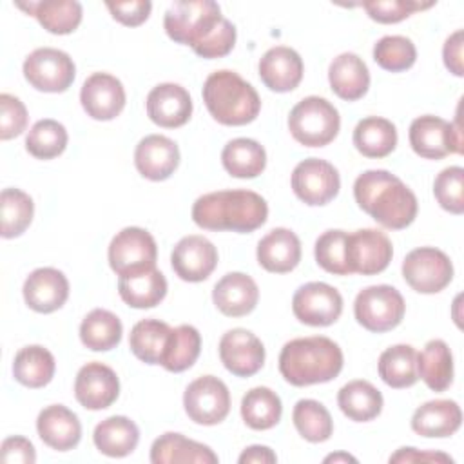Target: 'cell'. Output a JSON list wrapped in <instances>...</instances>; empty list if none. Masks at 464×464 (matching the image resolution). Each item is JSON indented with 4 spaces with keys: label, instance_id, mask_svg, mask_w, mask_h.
Instances as JSON below:
<instances>
[{
    "label": "cell",
    "instance_id": "1",
    "mask_svg": "<svg viewBox=\"0 0 464 464\" xmlns=\"http://www.w3.org/2000/svg\"><path fill=\"white\" fill-rule=\"evenodd\" d=\"M163 27L170 40L190 45L201 58L227 56L236 44V27L221 14L212 0H178L163 16Z\"/></svg>",
    "mask_w": 464,
    "mask_h": 464
},
{
    "label": "cell",
    "instance_id": "2",
    "mask_svg": "<svg viewBox=\"0 0 464 464\" xmlns=\"http://www.w3.org/2000/svg\"><path fill=\"white\" fill-rule=\"evenodd\" d=\"M353 198L361 210L390 230H402L417 218V198L395 174L372 169L357 176Z\"/></svg>",
    "mask_w": 464,
    "mask_h": 464
},
{
    "label": "cell",
    "instance_id": "3",
    "mask_svg": "<svg viewBox=\"0 0 464 464\" xmlns=\"http://www.w3.org/2000/svg\"><path fill=\"white\" fill-rule=\"evenodd\" d=\"M266 218L268 205L265 198L246 188L208 192L192 205V219L205 230L248 234L265 225Z\"/></svg>",
    "mask_w": 464,
    "mask_h": 464
},
{
    "label": "cell",
    "instance_id": "4",
    "mask_svg": "<svg viewBox=\"0 0 464 464\" xmlns=\"http://www.w3.org/2000/svg\"><path fill=\"white\" fill-rule=\"evenodd\" d=\"M343 364V350L324 335L292 339L279 353V372L292 386L328 382L341 373Z\"/></svg>",
    "mask_w": 464,
    "mask_h": 464
},
{
    "label": "cell",
    "instance_id": "5",
    "mask_svg": "<svg viewBox=\"0 0 464 464\" xmlns=\"http://www.w3.org/2000/svg\"><path fill=\"white\" fill-rule=\"evenodd\" d=\"M201 94L207 111L221 125L239 127L252 123L261 111L257 91L237 72L228 69L208 74Z\"/></svg>",
    "mask_w": 464,
    "mask_h": 464
},
{
    "label": "cell",
    "instance_id": "6",
    "mask_svg": "<svg viewBox=\"0 0 464 464\" xmlns=\"http://www.w3.org/2000/svg\"><path fill=\"white\" fill-rule=\"evenodd\" d=\"M341 129L339 111L326 98L306 96L288 114V130L304 147H324Z\"/></svg>",
    "mask_w": 464,
    "mask_h": 464
},
{
    "label": "cell",
    "instance_id": "7",
    "mask_svg": "<svg viewBox=\"0 0 464 464\" xmlns=\"http://www.w3.org/2000/svg\"><path fill=\"white\" fill-rule=\"evenodd\" d=\"M406 303L401 292L390 285H372L362 288L353 303L357 323L373 334L397 328L404 317Z\"/></svg>",
    "mask_w": 464,
    "mask_h": 464
},
{
    "label": "cell",
    "instance_id": "8",
    "mask_svg": "<svg viewBox=\"0 0 464 464\" xmlns=\"http://www.w3.org/2000/svg\"><path fill=\"white\" fill-rule=\"evenodd\" d=\"M24 76L36 91L63 92L72 85L76 67L65 51L38 47L24 60Z\"/></svg>",
    "mask_w": 464,
    "mask_h": 464
},
{
    "label": "cell",
    "instance_id": "9",
    "mask_svg": "<svg viewBox=\"0 0 464 464\" xmlns=\"http://www.w3.org/2000/svg\"><path fill=\"white\" fill-rule=\"evenodd\" d=\"M107 257L116 276H127L154 268L158 246L149 230L140 227H125L112 237Z\"/></svg>",
    "mask_w": 464,
    "mask_h": 464
},
{
    "label": "cell",
    "instance_id": "10",
    "mask_svg": "<svg viewBox=\"0 0 464 464\" xmlns=\"http://www.w3.org/2000/svg\"><path fill=\"white\" fill-rule=\"evenodd\" d=\"M404 281L419 294H437L453 279L451 259L435 246H419L402 261Z\"/></svg>",
    "mask_w": 464,
    "mask_h": 464
},
{
    "label": "cell",
    "instance_id": "11",
    "mask_svg": "<svg viewBox=\"0 0 464 464\" xmlns=\"http://www.w3.org/2000/svg\"><path fill=\"white\" fill-rule=\"evenodd\" d=\"M410 145L424 160H442L448 154H462V136L459 123H450L439 116L424 114L410 125Z\"/></svg>",
    "mask_w": 464,
    "mask_h": 464
},
{
    "label": "cell",
    "instance_id": "12",
    "mask_svg": "<svg viewBox=\"0 0 464 464\" xmlns=\"http://www.w3.org/2000/svg\"><path fill=\"white\" fill-rule=\"evenodd\" d=\"M183 408L196 424H219L230 411V392L227 384L214 375L198 377L183 393Z\"/></svg>",
    "mask_w": 464,
    "mask_h": 464
},
{
    "label": "cell",
    "instance_id": "13",
    "mask_svg": "<svg viewBox=\"0 0 464 464\" xmlns=\"http://www.w3.org/2000/svg\"><path fill=\"white\" fill-rule=\"evenodd\" d=\"M294 194L310 207H321L330 203L341 188V178L337 169L321 158H306L292 170Z\"/></svg>",
    "mask_w": 464,
    "mask_h": 464
},
{
    "label": "cell",
    "instance_id": "14",
    "mask_svg": "<svg viewBox=\"0 0 464 464\" xmlns=\"http://www.w3.org/2000/svg\"><path fill=\"white\" fill-rule=\"evenodd\" d=\"M292 312L308 326H330L343 314V297L328 283L312 281L301 285L292 297Z\"/></svg>",
    "mask_w": 464,
    "mask_h": 464
},
{
    "label": "cell",
    "instance_id": "15",
    "mask_svg": "<svg viewBox=\"0 0 464 464\" xmlns=\"http://www.w3.org/2000/svg\"><path fill=\"white\" fill-rule=\"evenodd\" d=\"M346 257L350 274L375 276L388 268L393 257V246L382 230L361 228L348 234Z\"/></svg>",
    "mask_w": 464,
    "mask_h": 464
},
{
    "label": "cell",
    "instance_id": "16",
    "mask_svg": "<svg viewBox=\"0 0 464 464\" xmlns=\"http://www.w3.org/2000/svg\"><path fill=\"white\" fill-rule=\"evenodd\" d=\"M219 359L236 377H252L265 364V346L246 328H232L219 339Z\"/></svg>",
    "mask_w": 464,
    "mask_h": 464
},
{
    "label": "cell",
    "instance_id": "17",
    "mask_svg": "<svg viewBox=\"0 0 464 464\" xmlns=\"http://www.w3.org/2000/svg\"><path fill=\"white\" fill-rule=\"evenodd\" d=\"M170 265L176 276L187 283L205 281L218 265V248L205 236H185L174 245Z\"/></svg>",
    "mask_w": 464,
    "mask_h": 464
},
{
    "label": "cell",
    "instance_id": "18",
    "mask_svg": "<svg viewBox=\"0 0 464 464\" xmlns=\"http://www.w3.org/2000/svg\"><path fill=\"white\" fill-rule=\"evenodd\" d=\"M120 395L116 372L98 361L83 364L74 379V397L85 410H105Z\"/></svg>",
    "mask_w": 464,
    "mask_h": 464
},
{
    "label": "cell",
    "instance_id": "19",
    "mask_svg": "<svg viewBox=\"0 0 464 464\" xmlns=\"http://www.w3.org/2000/svg\"><path fill=\"white\" fill-rule=\"evenodd\" d=\"M80 102L87 116L92 120H114L125 107L123 83L109 72H94L83 82Z\"/></svg>",
    "mask_w": 464,
    "mask_h": 464
},
{
    "label": "cell",
    "instance_id": "20",
    "mask_svg": "<svg viewBox=\"0 0 464 464\" xmlns=\"http://www.w3.org/2000/svg\"><path fill=\"white\" fill-rule=\"evenodd\" d=\"M147 116L163 129L185 125L192 116V98L179 83H160L147 94Z\"/></svg>",
    "mask_w": 464,
    "mask_h": 464
},
{
    "label": "cell",
    "instance_id": "21",
    "mask_svg": "<svg viewBox=\"0 0 464 464\" xmlns=\"http://www.w3.org/2000/svg\"><path fill=\"white\" fill-rule=\"evenodd\" d=\"M24 301L38 314H51L62 308L69 297V281L63 272L53 266L33 270L24 281Z\"/></svg>",
    "mask_w": 464,
    "mask_h": 464
},
{
    "label": "cell",
    "instance_id": "22",
    "mask_svg": "<svg viewBox=\"0 0 464 464\" xmlns=\"http://www.w3.org/2000/svg\"><path fill=\"white\" fill-rule=\"evenodd\" d=\"M134 165L143 178L165 181L179 165V149L176 141L163 134H149L136 145Z\"/></svg>",
    "mask_w": 464,
    "mask_h": 464
},
{
    "label": "cell",
    "instance_id": "23",
    "mask_svg": "<svg viewBox=\"0 0 464 464\" xmlns=\"http://www.w3.org/2000/svg\"><path fill=\"white\" fill-rule=\"evenodd\" d=\"M261 82L274 92H290L303 80V60L297 51L286 45L268 49L257 65Z\"/></svg>",
    "mask_w": 464,
    "mask_h": 464
},
{
    "label": "cell",
    "instance_id": "24",
    "mask_svg": "<svg viewBox=\"0 0 464 464\" xmlns=\"http://www.w3.org/2000/svg\"><path fill=\"white\" fill-rule=\"evenodd\" d=\"M259 299V288L256 281L243 272L225 274L212 290V301L216 308L227 317L248 315Z\"/></svg>",
    "mask_w": 464,
    "mask_h": 464
},
{
    "label": "cell",
    "instance_id": "25",
    "mask_svg": "<svg viewBox=\"0 0 464 464\" xmlns=\"http://www.w3.org/2000/svg\"><path fill=\"white\" fill-rule=\"evenodd\" d=\"M36 431L44 444L56 451H69L82 439V424L78 415L63 404L45 406L36 419Z\"/></svg>",
    "mask_w": 464,
    "mask_h": 464
},
{
    "label": "cell",
    "instance_id": "26",
    "mask_svg": "<svg viewBox=\"0 0 464 464\" xmlns=\"http://www.w3.org/2000/svg\"><path fill=\"white\" fill-rule=\"evenodd\" d=\"M256 256L266 272L286 274L301 261V241L290 228L277 227L261 237Z\"/></svg>",
    "mask_w": 464,
    "mask_h": 464
},
{
    "label": "cell",
    "instance_id": "27",
    "mask_svg": "<svg viewBox=\"0 0 464 464\" xmlns=\"http://www.w3.org/2000/svg\"><path fill=\"white\" fill-rule=\"evenodd\" d=\"M462 424L460 406L451 399H433L420 404L411 415V430L428 439L451 437Z\"/></svg>",
    "mask_w": 464,
    "mask_h": 464
},
{
    "label": "cell",
    "instance_id": "28",
    "mask_svg": "<svg viewBox=\"0 0 464 464\" xmlns=\"http://www.w3.org/2000/svg\"><path fill=\"white\" fill-rule=\"evenodd\" d=\"M328 82L335 96L346 102H357L368 92L370 71L355 53H341L328 67Z\"/></svg>",
    "mask_w": 464,
    "mask_h": 464
},
{
    "label": "cell",
    "instance_id": "29",
    "mask_svg": "<svg viewBox=\"0 0 464 464\" xmlns=\"http://www.w3.org/2000/svg\"><path fill=\"white\" fill-rule=\"evenodd\" d=\"M218 455L203 442L187 439L181 433L167 431L160 435L150 446L152 464H178V462H196V464H218Z\"/></svg>",
    "mask_w": 464,
    "mask_h": 464
},
{
    "label": "cell",
    "instance_id": "30",
    "mask_svg": "<svg viewBox=\"0 0 464 464\" xmlns=\"http://www.w3.org/2000/svg\"><path fill=\"white\" fill-rule=\"evenodd\" d=\"M118 294L132 308H154L167 295V279L156 266L120 276Z\"/></svg>",
    "mask_w": 464,
    "mask_h": 464
},
{
    "label": "cell",
    "instance_id": "31",
    "mask_svg": "<svg viewBox=\"0 0 464 464\" xmlns=\"http://www.w3.org/2000/svg\"><path fill=\"white\" fill-rule=\"evenodd\" d=\"M16 7L34 16L40 25L53 34H69L83 16L82 4L76 0H44V2H16Z\"/></svg>",
    "mask_w": 464,
    "mask_h": 464
},
{
    "label": "cell",
    "instance_id": "32",
    "mask_svg": "<svg viewBox=\"0 0 464 464\" xmlns=\"http://www.w3.org/2000/svg\"><path fill=\"white\" fill-rule=\"evenodd\" d=\"M92 440L100 453L120 459L136 450L140 442V430L129 417L112 415L96 424Z\"/></svg>",
    "mask_w": 464,
    "mask_h": 464
},
{
    "label": "cell",
    "instance_id": "33",
    "mask_svg": "<svg viewBox=\"0 0 464 464\" xmlns=\"http://www.w3.org/2000/svg\"><path fill=\"white\" fill-rule=\"evenodd\" d=\"M223 169L239 179L257 178L266 167L265 147L252 138L230 140L221 150Z\"/></svg>",
    "mask_w": 464,
    "mask_h": 464
},
{
    "label": "cell",
    "instance_id": "34",
    "mask_svg": "<svg viewBox=\"0 0 464 464\" xmlns=\"http://www.w3.org/2000/svg\"><path fill=\"white\" fill-rule=\"evenodd\" d=\"M417 373L433 392H446L453 382V355L442 339H431L417 353Z\"/></svg>",
    "mask_w": 464,
    "mask_h": 464
},
{
    "label": "cell",
    "instance_id": "35",
    "mask_svg": "<svg viewBox=\"0 0 464 464\" xmlns=\"http://www.w3.org/2000/svg\"><path fill=\"white\" fill-rule=\"evenodd\" d=\"M337 404L350 420L368 422L381 415L382 393L372 382L355 379L339 390Z\"/></svg>",
    "mask_w": 464,
    "mask_h": 464
},
{
    "label": "cell",
    "instance_id": "36",
    "mask_svg": "<svg viewBox=\"0 0 464 464\" xmlns=\"http://www.w3.org/2000/svg\"><path fill=\"white\" fill-rule=\"evenodd\" d=\"M56 362L53 353L40 346L29 344L16 352L13 361V377L25 388H44L54 377Z\"/></svg>",
    "mask_w": 464,
    "mask_h": 464
},
{
    "label": "cell",
    "instance_id": "37",
    "mask_svg": "<svg viewBox=\"0 0 464 464\" xmlns=\"http://www.w3.org/2000/svg\"><path fill=\"white\" fill-rule=\"evenodd\" d=\"M353 145L366 158H384L397 147V129L381 116L362 118L353 129Z\"/></svg>",
    "mask_w": 464,
    "mask_h": 464
},
{
    "label": "cell",
    "instance_id": "38",
    "mask_svg": "<svg viewBox=\"0 0 464 464\" xmlns=\"http://www.w3.org/2000/svg\"><path fill=\"white\" fill-rule=\"evenodd\" d=\"M172 328L160 319L138 321L129 335L130 352L145 364H161Z\"/></svg>",
    "mask_w": 464,
    "mask_h": 464
},
{
    "label": "cell",
    "instance_id": "39",
    "mask_svg": "<svg viewBox=\"0 0 464 464\" xmlns=\"http://www.w3.org/2000/svg\"><path fill=\"white\" fill-rule=\"evenodd\" d=\"M379 377L390 388H410L419 381L417 352L411 344H393L379 355Z\"/></svg>",
    "mask_w": 464,
    "mask_h": 464
},
{
    "label": "cell",
    "instance_id": "40",
    "mask_svg": "<svg viewBox=\"0 0 464 464\" xmlns=\"http://www.w3.org/2000/svg\"><path fill=\"white\" fill-rule=\"evenodd\" d=\"M123 326L116 314L105 308L91 310L80 324V339L92 352H109L121 341Z\"/></svg>",
    "mask_w": 464,
    "mask_h": 464
},
{
    "label": "cell",
    "instance_id": "41",
    "mask_svg": "<svg viewBox=\"0 0 464 464\" xmlns=\"http://www.w3.org/2000/svg\"><path fill=\"white\" fill-rule=\"evenodd\" d=\"M283 404L276 392L266 386L248 390L241 399V417L252 430L263 431L274 428L281 420Z\"/></svg>",
    "mask_w": 464,
    "mask_h": 464
},
{
    "label": "cell",
    "instance_id": "42",
    "mask_svg": "<svg viewBox=\"0 0 464 464\" xmlns=\"http://www.w3.org/2000/svg\"><path fill=\"white\" fill-rule=\"evenodd\" d=\"M201 335L192 324H179L172 328L161 366L167 372L179 373L188 370L199 357Z\"/></svg>",
    "mask_w": 464,
    "mask_h": 464
},
{
    "label": "cell",
    "instance_id": "43",
    "mask_svg": "<svg viewBox=\"0 0 464 464\" xmlns=\"http://www.w3.org/2000/svg\"><path fill=\"white\" fill-rule=\"evenodd\" d=\"M292 420L297 433L308 442H324L334 433L330 411L314 399L297 401L292 411Z\"/></svg>",
    "mask_w": 464,
    "mask_h": 464
},
{
    "label": "cell",
    "instance_id": "44",
    "mask_svg": "<svg viewBox=\"0 0 464 464\" xmlns=\"http://www.w3.org/2000/svg\"><path fill=\"white\" fill-rule=\"evenodd\" d=\"M2 208V237L11 239L22 236L33 221L34 203L29 194L20 188H4L0 194Z\"/></svg>",
    "mask_w": 464,
    "mask_h": 464
},
{
    "label": "cell",
    "instance_id": "45",
    "mask_svg": "<svg viewBox=\"0 0 464 464\" xmlns=\"http://www.w3.org/2000/svg\"><path fill=\"white\" fill-rule=\"evenodd\" d=\"M67 129L51 118L38 120L25 136V149L36 160L58 158L67 147Z\"/></svg>",
    "mask_w": 464,
    "mask_h": 464
},
{
    "label": "cell",
    "instance_id": "46",
    "mask_svg": "<svg viewBox=\"0 0 464 464\" xmlns=\"http://www.w3.org/2000/svg\"><path fill=\"white\" fill-rule=\"evenodd\" d=\"M375 63L390 72H402L410 69L417 60L415 44L401 34H390L377 40L373 45Z\"/></svg>",
    "mask_w": 464,
    "mask_h": 464
},
{
    "label": "cell",
    "instance_id": "47",
    "mask_svg": "<svg viewBox=\"0 0 464 464\" xmlns=\"http://www.w3.org/2000/svg\"><path fill=\"white\" fill-rule=\"evenodd\" d=\"M348 232L344 230H326L315 239L314 254L317 265L334 276H350L348 257H346Z\"/></svg>",
    "mask_w": 464,
    "mask_h": 464
},
{
    "label": "cell",
    "instance_id": "48",
    "mask_svg": "<svg viewBox=\"0 0 464 464\" xmlns=\"http://www.w3.org/2000/svg\"><path fill=\"white\" fill-rule=\"evenodd\" d=\"M433 196L444 210L460 216L464 212V169L459 165L442 169L433 181Z\"/></svg>",
    "mask_w": 464,
    "mask_h": 464
},
{
    "label": "cell",
    "instance_id": "49",
    "mask_svg": "<svg viewBox=\"0 0 464 464\" xmlns=\"http://www.w3.org/2000/svg\"><path fill=\"white\" fill-rule=\"evenodd\" d=\"M368 16L379 24H397L411 16L417 11H424L435 5V2L419 0H370L361 4Z\"/></svg>",
    "mask_w": 464,
    "mask_h": 464
},
{
    "label": "cell",
    "instance_id": "50",
    "mask_svg": "<svg viewBox=\"0 0 464 464\" xmlns=\"http://www.w3.org/2000/svg\"><path fill=\"white\" fill-rule=\"evenodd\" d=\"M27 127V109L13 94H0V140L20 136Z\"/></svg>",
    "mask_w": 464,
    "mask_h": 464
},
{
    "label": "cell",
    "instance_id": "51",
    "mask_svg": "<svg viewBox=\"0 0 464 464\" xmlns=\"http://www.w3.org/2000/svg\"><path fill=\"white\" fill-rule=\"evenodd\" d=\"M107 9L111 11L112 18L127 27L141 25L152 9V4L149 0H132V2H107Z\"/></svg>",
    "mask_w": 464,
    "mask_h": 464
},
{
    "label": "cell",
    "instance_id": "52",
    "mask_svg": "<svg viewBox=\"0 0 464 464\" xmlns=\"http://www.w3.org/2000/svg\"><path fill=\"white\" fill-rule=\"evenodd\" d=\"M0 460L4 464H34L36 451L29 439L14 435L4 439L0 446Z\"/></svg>",
    "mask_w": 464,
    "mask_h": 464
},
{
    "label": "cell",
    "instance_id": "53",
    "mask_svg": "<svg viewBox=\"0 0 464 464\" xmlns=\"http://www.w3.org/2000/svg\"><path fill=\"white\" fill-rule=\"evenodd\" d=\"M464 49V31L457 29L453 34H450L442 47V60L446 69L455 76H464V63H462V53Z\"/></svg>",
    "mask_w": 464,
    "mask_h": 464
},
{
    "label": "cell",
    "instance_id": "54",
    "mask_svg": "<svg viewBox=\"0 0 464 464\" xmlns=\"http://www.w3.org/2000/svg\"><path fill=\"white\" fill-rule=\"evenodd\" d=\"M390 462H440L453 464V459L440 451H419L417 448H401L392 457Z\"/></svg>",
    "mask_w": 464,
    "mask_h": 464
},
{
    "label": "cell",
    "instance_id": "55",
    "mask_svg": "<svg viewBox=\"0 0 464 464\" xmlns=\"http://www.w3.org/2000/svg\"><path fill=\"white\" fill-rule=\"evenodd\" d=\"M237 462L239 464H274L277 462V455L268 446L254 444L243 450Z\"/></svg>",
    "mask_w": 464,
    "mask_h": 464
},
{
    "label": "cell",
    "instance_id": "56",
    "mask_svg": "<svg viewBox=\"0 0 464 464\" xmlns=\"http://www.w3.org/2000/svg\"><path fill=\"white\" fill-rule=\"evenodd\" d=\"M324 462H357V459L348 453H332L324 457Z\"/></svg>",
    "mask_w": 464,
    "mask_h": 464
}]
</instances>
